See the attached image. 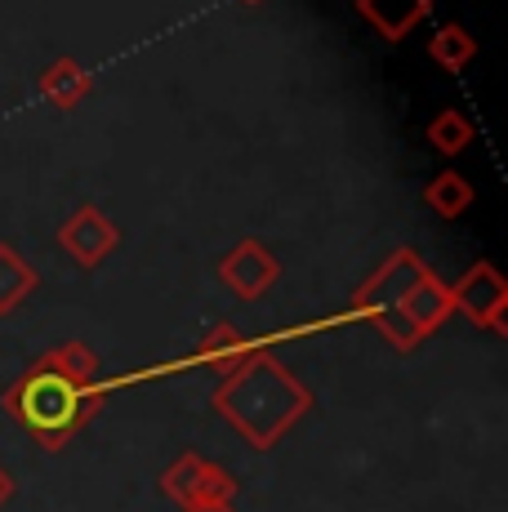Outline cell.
<instances>
[{
    "label": "cell",
    "mask_w": 508,
    "mask_h": 512,
    "mask_svg": "<svg viewBox=\"0 0 508 512\" xmlns=\"http://www.w3.org/2000/svg\"><path fill=\"white\" fill-rule=\"evenodd\" d=\"M214 415H223L254 450H272L304 415H312L317 397L295 370H286L272 352H250L228 374H219V388L210 397Z\"/></svg>",
    "instance_id": "6da1fadb"
},
{
    "label": "cell",
    "mask_w": 508,
    "mask_h": 512,
    "mask_svg": "<svg viewBox=\"0 0 508 512\" xmlns=\"http://www.w3.org/2000/svg\"><path fill=\"white\" fill-rule=\"evenodd\" d=\"M0 401L41 450H63L103 410V388L99 383H72L36 361L32 370L9 383Z\"/></svg>",
    "instance_id": "7a4b0ae2"
},
{
    "label": "cell",
    "mask_w": 508,
    "mask_h": 512,
    "mask_svg": "<svg viewBox=\"0 0 508 512\" xmlns=\"http://www.w3.org/2000/svg\"><path fill=\"white\" fill-rule=\"evenodd\" d=\"M424 272L428 268H424V259H419L415 250H393L366 281L357 285V294H353V308L379 334H384L397 352H415L419 343H424L415 330H410V321L402 317V303H406L410 285L424 277Z\"/></svg>",
    "instance_id": "3957f363"
},
{
    "label": "cell",
    "mask_w": 508,
    "mask_h": 512,
    "mask_svg": "<svg viewBox=\"0 0 508 512\" xmlns=\"http://www.w3.org/2000/svg\"><path fill=\"white\" fill-rule=\"evenodd\" d=\"M451 308L473 326L491 330V334H508V281L495 272L491 259H477L451 285Z\"/></svg>",
    "instance_id": "277c9868"
},
{
    "label": "cell",
    "mask_w": 508,
    "mask_h": 512,
    "mask_svg": "<svg viewBox=\"0 0 508 512\" xmlns=\"http://www.w3.org/2000/svg\"><path fill=\"white\" fill-rule=\"evenodd\" d=\"M277 277H281V263L272 259V250L263 241H254V236L237 241L219 259V281L246 303H254L259 294H268L272 285H277Z\"/></svg>",
    "instance_id": "5b68a950"
},
{
    "label": "cell",
    "mask_w": 508,
    "mask_h": 512,
    "mask_svg": "<svg viewBox=\"0 0 508 512\" xmlns=\"http://www.w3.org/2000/svg\"><path fill=\"white\" fill-rule=\"evenodd\" d=\"M116 241H121V232H116V223H107V214L99 205H81L58 228V245H63V254L76 268H99L107 254L116 250Z\"/></svg>",
    "instance_id": "8992f818"
},
{
    "label": "cell",
    "mask_w": 508,
    "mask_h": 512,
    "mask_svg": "<svg viewBox=\"0 0 508 512\" xmlns=\"http://www.w3.org/2000/svg\"><path fill=\"white\" fill-rule=\"evenodd\" d=\"M402 317L410 321V330L419 334V339H428V334H437L446 326V321L455 317L451 308V285H446L437 272H424L415 285H410L406 303H402Z\"/></svg>",
    "instance_id": "52a82bcc"
},
{
    "label": "cell",
    "mask_w": 508,
    "mask_h": 512,
    "mask_svg": "<svg viewBox=\"0 0 508 512\" xmlns=\"http://www.w3.org/2000/svg\"><path fill=\"white\" fill-rule=\"evenodd\" d=\"M353 9L384 41H406L419 23H428L433 0H353Z\"/></svg>",
    "instance_id": "ba28073f"
},
{
    "label": "cell",
    "mask_w": 508,
    "mask_h": 512,
    "mask_svg": "<svg viewBox=\"0 0 508 512\" xmlns=\"http://www.w3.org/2000/svg\"><path fill=\"white\" fill-rule=\"evenodd\" d=\"M41 94H45V103H54L58 112H72V107H81L85 98L94 94V76L85 72L76 58H54L50 67L41 72Z\"/></svg>",
    "instance_id": "9c48e42d"
},
{
    "label": "cell",
    "mask_w": 508,
    "mask_h": 512,
    "mask_svg": "<svg viewBox=\"0 0 508 512\" xmlns=\"http://www.w3.org/2000/svg\"><path fill=\"white\" fill-rule=\"evenodd\" d=\"M36 268L14 250V245L0 241V317H9L14 308H23V299L36 290Z\"/></svg>",
    "instance_id": "30bf717a"
},
{
    "label": "cell",
    "mask_w": 508,
    "mask_h": 512,
    "mask_svg": "<svg viewBox=\"0 0 508 512\" xmlns=\"http://www.w3.org/2000/svg\"><path fill=\"white\" fill-rule=\"evenodd\" d=\"M250 352H259V348H254V343H250L237 326H214V330L201 339L197 361H201V366H210L214 374H228L232 366H237V361H246Z\"/></svg>",
    "instance_id": "8fae6325"
},
{
    "label": "cell",
    "mask_w": 508,
    "mask_h": 512,
    "mask_svg": "<svg viewBox=\"0 0 508 512\" xmlns=\"http://www.w3.org/2000/svg\"><path fill=\"white\" fill-rule=\"evenodd\" d=\"M477 201L473 183L464 179V174L455 170H442L433 183L424 187V205L437 214V219H459V214H468V205Z\"/></svg>",
    "instance_id": "7c38bea8"
},
{
    "label": "cell",
    "mask_w": 508,
    "mask_h": 512,
    "mask_svg": "<svg viewBox=\"0 0 508 512\" xmlns=\"http://www.w3.org/2000/svg\"><path fill=\"white\" fill-rule=\"evenodd\" d=\"M428 54H433V63L442 67V72H464V67H473V58H477V41L468 27L446 23V27H437V36L428 41Z\"/></svg>",
    "instance_id": "4fadbf2b"
},
{
    "label": "cell",
    "mask_w": 508,
    "mask_h": 512,
    "mask_svg": "<svg viewBox=\"0 0 508 512\" xmlns=\"http://www.w3.org/2000/svg\"><path fill=\"white\" fill-rule=\"evenodd\" d=\"M41 366L63 374V379H72V383H94V374H99V352L81 339H67V343H58L54 352H45Z\"/></svg>",
    "instance_id": "5bb4252c"
},
{
    "label": "cell",
    "mask_w": 508,
    "mask_h": 512,
    "mask_svg": "<svg viewBox=\"0 0 508 512\" xmlns=\"http://www.w3.org/2000/svg\"><path fill=\"white\" fill-rule=\"evenodd\" d=\"M205 464H210V459L192 455V450H188V455H179L170 468L161 472V490H165V495H170L179 508H192V504H197V486H201Z\"/></svg>",
    "instance_id": "9a60e30c"
},
{
    "label": "cell",
    "mask_w": 508,
    "mask_h": 512,
    "mask_svg": "<svg viewBox=\"0 0 508 512\" xmlns=\"http://www.w3.org/2000/svg\"><path fill=\"white\" fill-rule=\"evenodd\" d=\"M424 139L433 152H442V156H459L468 143H473V121H468L464 112H437L433 121H428V130H424Z\"/></svg>",
    "instance_id": "2e32d148"
},
{
    "label": "cell",
    "mask_w": 508,
    "mask_h": 512,
    "mask_svg": "<svg viewBox=\"0 0 508 512\" xmlns=\"http://www.w3.org/2000/svg\"><path fill=\"white\" fill-rule=\"evenodd\" d=\"M14 490H18V486H14V477H9V472L0 468V508H5L9 499H14Z\"/></svg>",
    "instance_id": "e0dca14e"
},
{
    "label": "cell",
    "mask_w": 508,
    "mask_h": 512,
    "mask_svg": "<svg viewBox=\"0 0 508 512\" xmlns=\"http://www.w3.org/2000/svg\"><path fill=\"white\" fill-rule=\"evenodd\" d=\"M183 512H237L232 504H192V508H183Z\"/></svg>",
    "instance_id": "ac0fdd59"
},
{
    "label": "cell",
    "mask_w": 508,
    "mask_h": 512,
    "mask_svg": "<svg viewBox=\"0 0 508 512\" xmlns=\"http://www.w3.org/2000/svg\"><path fill=\"white\" fill-rule=\"evenodd\" d=\"M241 5H259V0H241Z\"/></svg>",
    "instance_id": "d6986e66"
}]
</instances>
